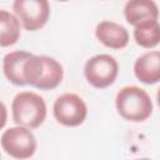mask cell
<instances>
[{"mask_svg": "<svg viewBox=\"0 0 160 160\" xmlns=\"http://www.w3.org/2000/svg\"><path fill=\"white\" fill-rule=\"evenodd\" d=\"M54 116L61 125L79 126L88 115V108L84 100L72 92L60 95L54 102Z\"/></svg>", "mask_w": 160, "mask_h": 160, "instance_id": "7", "label": "cell"}, {"mask_svg": "<svg viewBox=\"0 0 160 160\" xmlns=\"http://www.w3.org/2000/svg\"><path fill=\"white\" fill-rule=\"evenodd\" d=\"M118 72V61L108 54H99L90 58L84 68L86 80L98 89H105L114 84Z\"/></svg>", "mask_w": 160, "mask_h": 160, "instance_id": "5", "label": "cell"}, {"mask_svg": "<svg viewBox=\"0 0 160 160\" xmlns=\"http://www.w3.org/2000/svg\"><path fill=\"white\" fill-rule=\"evenodd\" d=\"M95 35L102 45L110 49H122L129 42L128 30L122 25L109 20L98 24L95 29Z\"/></svg>", "mask_w": 160, "mask_h": 160, "instance_id": "8", "label": "cell"}, {"mask_svg": "<svg viewBox=\"0 0 160 160\" xmlns=\"http://www.w3.org/2000/svg\"><path fill=\"white\" fill-rule=\"evenodd\" d=\"M11 110L14 121L29 129L39 128L46 118V104L44 99L31 91L19 92L12 100Z\"/></svg>", "mask_w": 160, "mask_h": 160, "instance_id": "3", "label": "cell"}, {"mask_svg": "<svg viewBox=\"0 0 160 160\" xmlns=\"http://www.w3.org/2000/svg\"><path fill=\"white\" fill-rule=\"evenodd\" d=\"M12 10L22 26L29 31L41 29L50 16L48 0H14Z\"/></svg>", "mask_w": 160, "mask_h": 160, "instance_id": "6", "label": "cell"}, {"mask_svg": "<svg viewBox=\"0 0 160 160\" xmlns=\"http://www.w3.org/2000/svg\"><path fill=\"white\" fill-rule=\"evenodd\" d=\"M59 1H68V0H59Z\"/></svg>", "mask_w": 160, "mask_h": 160, "instance_id": "15", "label": "cell"}, {"mask_svg": "<svg viewBox=\"0 0 160 160\" xmlns=\"http://www.w3.org/2000/svg\"><path fill=\"white\" fill-rule=\"evenodd\" d=\"M118 112L129 121L146 120L152 112V102L149 94L139 86H124L115 99Z\"/></svg>", "mask_w": 160, "mask_h": 160, "instance_id": "2", "label": "cell"}, {"mask_svg": "<svg viewBox=\"0 0 160 160\" xmlns=\"http://www.w3.org/2000/svg\"><path fill=\"white\" fill-rule=\"evenodd\" d=\"M124 14L126 21L135 26L145 20H158L159 8L154 0H129Z\"/></svg>", "mask_w": 160, "mask_h": 160, "instance_id": "11", "label": "cell"}, {"mask_svg": "<svg viewBox=\"0 0 160 160\" xmlns=\"http://www.w3.org/2000/svg\"><path fill=\"white\" fill-rule=\"evenodd\" d=\"M134 38L139 46L145 49L155 48L160 44V24L158 20H145L135 25Z\"/></svg>", "mask_w": 160, "mask_h": 160, "instance_id": "12", "label": "cell"}, {"mask_svg": "<svg viewBox=\"0 0 160 160\" xmlns=\"http://www.w3.org/2000/svg\"><path fill=\"white\" fill-rule=\"evenodd\" d=\"M26 82L40 90L55 89L64 78L61 64L46 55H32L24 66Z\"/></svg>", "mask_w": 160, "mask_h": 160, "instance_id": "1", "label": "cell"}, {"mask_svg": "<svg viewBox=\"0 0 160 160\" xmlns=\"http://www.w3.org/2000/svg\"><path fill=\"white\" fill-rule=\"evenodd\" d=\"M20 36V20L6 10L0 11V45H14Z\"/></svg>", "mask_w": 160, "mask_h": 160, "instance_id": "13", "label": "cell"}, {"mask_svg": "<svg viewBox=\"0 0 160 160\" xmlns=\"http://www.w3.org/2000/svg\"><path fill=\"white\" fill-rule=\"evenodd\" d=\"M134 72L138 80L144 84H155L160 81V51L152 50L136 59Z\"/></svg>", "mask_w": 160, "mask_h": 160, "instance_id": "9", "label": "cell"}, {"mask_svg": "<svg viewBox=\"0 0 160 160\" xmlns=\"http://www.w3.org/2000/svg\"><path fill=\"white\" fill-rule=\"evenodd\" d=\"M1 148L11 158L29 159L36 151V139L29 128L18 125L2 132Z\"/></svg>", "mask_w": 160, "mask_h": 160, "instance_id": "4", "label": "cell"}, {"mask_svg": "<svg viewBox=\"0 0 160 160\" xmlns=\"http://www.w3.org/2000/svg\"><path fill=\"white\" fill-rule=\"evenodd\" d=\"M32 56L28 51H12L4 56L2 59V71L5 78L14 85L24 86L26 80L24 78V66L25 62Z\"/></svg>", "mask_w": 160, "mask_h": 160, "instance_id": "10", "label": "cell"}, {"mask_svg": "<svg viewBox=\"0 0 160 160\" xmlns=\"http://www.w3.org/2000/svg\"><path fill=\"white\" fill-rule=\"evenodd\" d=\"M156 100H158V104H159V108H160V89L158 90V94H156Z\"/></svg>", "mask_w": 160, "mask_h": 160, "instance_id": "14", "label": "cell"}]
</instances>
